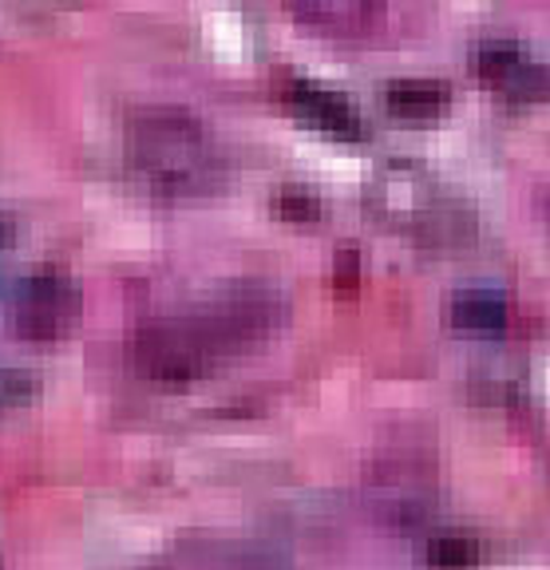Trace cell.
I'll return each mask as SVG.
<instances>
[{"label":"cell","instance_id":"obj_5","mask_svg":"<svg viewBox=\"0 0 550 570\" xmlns=\"http://www.w3.org/2000/svg\"><path fill=\"white\" fill-rule=\"evenodd\" d=\"M381 9L384 0H293V12L321 32H361Z\"/></svg>","mask_w":550,"mask_h":570},{"label":"cell","instance_id":"obj_13","mask_svg":"<svg viewBox=\"0 0 550 570\" xmlns=\"http://www.w3.org/2000/svg\"><path fill=\"white\" fill-rule=\"evenodd\" d=\"M12 249H17V226L0 214V289L9 282V266H12Z\"/></svg>","mask_w":550,"mask_h":570},{"label":"cell","instance_id":"obj_8","mask_svg":"<svg viewBox=\"0 0 550 570\" xmlns=\"http://www.w3.org/2000/svg\"><path fill=\"white\" fill-rule=\"evenodd\" d=\"M523 63H527L523 48H519L515 40H488V45H480L475 48V56H471L475 76L488 80V83H499V88H507V80H511Z\"/></svg>","mask_w":550,"mask_h":570},{"label":"cell","instance_id":"obj_6","mask_svg":"<svg viewBox=\"0 0 550 570\" xmlns=\"http://www.w3.org/2000/svg\"><path fill=\"white\" fill-rule=\"evenodd\" d=\"M384 104L400 119H435L448 107V83L440 80H396L384 88Z\"/></svg>","mask_w":550,"mask_h":570},{"label":"cell","instance_id":"obj_11","mask_svg":"<svg viewBox=\"0 0 550 570\" xmlns=\"http://www.w3.org/2000/svg\"><path fill=\"white\" fill-rule=\"evenodd\" d=\"M511 96H523V99H534V96H547L550 91V71L539 68V63H523V68L507 80V88Z\"/></svg>","mask_w":550,"mask_h":570},{"label":"cell","instance_id":"obj_10","mask_svg":"<svg viewBox=\"0 0 550 570\" xmlns=\"http://www.w3.org/2000/svg\"><path fill=\"white\" fill-rule=\"evenodd\" d=\"M36 376L24 373V368H0V412L24 409L28 401L36 396Z\"/></svg>","mask_w":550,"mask_h":570},{"label":"cell","instance_id":"obj_1","mask_svg":"<svg viewBox=\"0 0 550 570\" xmlns=\"http://www.w3.org/2000/svg\"><path fill=\"white\" fill-rule=\"evenodd\" d=\"M282 317V302L262 285H242L195 313L143 321L131 337V365L155 384H187L210 373L223 356L238 353L246 341Z\"/></svg>","mask_w":550,"mask_h":570},{"label":"cell","instance_id":"obj_9","mask_svg":"<svg viewBox=\"0 0 550 570\" xmlns=\"http://www.w3.org/2000/svg\"><path fill=\"white\" fill-rule=\"evenodd\" d=\"M424 559L435 570H471L480 562V547L468 534H432L424 547Z\"/></svg>","mask_w":550,"mask_h":570},{"label":"cell","instance_id":"obj_7","mask_svg":"<svg viewBox=\"0 0 550 570\" xmlns=\"http://www.w3.org/2000/svg\"><path fill=\"white\" fill-rule=\"evenodd\" d=\"M452 321L460 330H475V333H491L503 330L507 321V302L491 289H468L452 302Z\"/></svg>","mask_w":550,"mask_h":570},{"label":"cell","instance_id":"obj_12","mask_svg":"<svg viewBox=\"0 0 550 570\" xmlns=\"http://www.w3.org/2000/svg\"><path fill=\"white\" fill-rule=\"evenodd\" d=\"M277 210H282L289 223H313V218L321 214V203H317V195H310V190L289 187V190H282V198H277Z\"/></svg>","mask_w":550,"mask_h":570},{"label":"cell","instance_id":"obj_2","mask_svg":"<svg viewBox=\"0 0 550 570\" xmlns=\"http://www.w3.org/2000/svg\"><path fill=\"white\" fill-rule=\"evenodd\" d=\"M127 167L159 198H195L223 183V155L183 107H139L127 119Z\"/></svg>","mask_w":550,"mask_h":570},{"label":"cell","instance_id":"obj_4","mask_svg":"<svg viewBox=\"0 0 550 570\" xmlns=\"http://www.w3.org/2000/svg\"><path fill=\"white\" fill-rule=\"evenodd\" d=\"M282 96L293 107V116L305 119L310 127H317L321 135H333V139H361L364 135L356 107L345 96H337V91H328L310 80H289Z\"/></svg>","mask_w":550,"mask_h":570},{"label":"cell","instance_id":"obj_3","mask_svg":"<svg viewBox=\"0 0 550 570\" xmlns=\"http://www.w3.org/2000/svg\"><path fill=\"white\" fill-rule=\"evenodd\" d=\"M80 285L63 266H36L9 294V330L32 345L63 341L80 321Z\"/></svg>","mask_w":550,"mask_h":570}]
</instances>
